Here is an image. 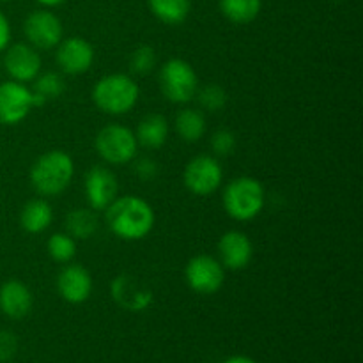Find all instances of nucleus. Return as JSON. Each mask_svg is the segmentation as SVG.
Wrapping results in <instances>:
<instances>
[{"instance_id": "1", "label": "nucleus", "mask_w": 363, "mask_h": 363, "mask_svg": "<svg viewBox=\"0 0 363 363\" xmlns=\"http://www.w3.org/2000/svg\"><path fill=\"white\" fill-rule=\"evenodd\" d=\"M105 211L110 230L124 241L144 240L155 227V209L135 195L117 197Z\"/></svg>"}, {"instance_id": "2", "label": "nucleus", "mask_w": 363, "mask_h": 363, "mask_svg": "<svg viewBox=\"0 0 363 363\" xmlns=\"http://www.w3.org/2000/svg\"><path fill=\"white\" fill-rule=\"evenodd\" d=\"M74 163L67 152L53 149L34 162L30 169V183L38 194L45 197L60 195L71 184Z\"/></svg>"}, {"instance_id": "3", "label": "nucleus", "mask_w": 363, "mask_h": 363, "mask_svg": "<svg viewBox=\"0 0 363 363\" xmlns=\"http://www.w3.org/2000/svg\"><path fill=\"white\" fill-rule=\"evenodd\" d=\"M140 98L138 84L123 73H112L99 78L92 89V99L101 112L110 116H123L131 112Z\"/></svg>"}, {"instance_id": "4", "label": "nucleus", "mask_w": 363, "mask_h": 363, "mask_svg": "<svg viewBox=\"0 0 363 363\" xmlns=\"http://www.w3.org/2000/svg\"><path fill=\"white\" fill-rule=\"evenodd\" d=\"M264 186L255 177L241 176L230 181L223 190V208L238 222L254 220L264 208Z\"/></svg>"}, {"instance_id": "5", "label": "nucleus", "mask_w": 363, "mask_h": 363, "mask_svg": "<svg viewBox=\"0 0 363 363\" xmlns=\"http://www.w3.org/2000/svg\"><path fill=\"white\" fill-rule=\"evenodd\" d=\"M160 89L172 103H188L197 96L199 77L183 59H170L160 69Z\"/></svg>"}, {"instance_id": "6", "label": "nucleus", "mask_w": 363, "mask_h": 363, "mask_svg": "<svg viewBox=\"0 0 363 363\" xmlns=\"http://www.w3.org/2000/svg\"><path fill=\"white\" fill-rule=\"evenodd\" d=\"M137 137L123 124H108L96 137V151L110 165H124L137 156Z\"/></svg>"}, {"instance_id": "7", "label": "nucleus", "mask_w": 363, "mask_h": 363, "mask_svg": "<svg viewBox=\"0 0 363 363\" xmlns=\"http://www.w3.org/2000/svg\"><path fill=\"white\" fill-rule=\"evenodd\" d=\"M183 179L191 194L206 197V195L215 194L220 188L223 181V170L218 160L208 155H201L188 162Z\"/></svg>"}, {"instance_id": "8", "label": "nucleus", "mask_w": 363, "mask_h": 363, "mask_svg": "<svg viewBox=\"0 0 363 363\" xmlns=\"http://www.w3.org/2000/svg\"><path fill=\"white\" fill-rule=\"evenodd\" d=\"M184 277L191 291L199 294H215L222 289L225 269L218 259L211 255H197L190 259L184 269Z\"/></svg>"}, {"instance_id": "9", "label": "nucleus", "mask_w": 363, "mask_h": 363, "mask_svg": "<svg viewBox=\"0 0 363 363\" xmlns=\"http://www.w3.org/2000/svg\"><path fill=\"white\" fill-rule=\"evenodd\" d=\"M34 108V94L30 89L20 82L0 84V124L14 126L27 119Z\"/></svg>"}, {"instance_id": "10", "label": "nucleus", "mask_w": 363, "mask_h": 363, "mask_svg": "<svg viewBox=\"0 0 363 363\" xmlns=\"http://www.w3.org/2000/svg\"><path fill=\"white\" fill-rule=\"evenodd\" d=\"M25 35L34 48L52 50L62 41V21L52 11L39 9L27 16L23 23Z\"/></svg>"}, {"instance_id": "11", "label": "nucleus", "mask_w": 363, "mask_h": 363, "mask_svg": "<svg viewBox=\"0 0 363 363\" xmlns=\"http://www.w3.org/2000/svg\"><path fill=\"white\" fill-rule=\"evenodd\" d=\"M94 48L84 38H67L57 45L55 59L66 74H84L94 62Z\"/></svg>"}, {"instance_id": "12", "label": "nucleus", "mask_w": 363, "mask_h": 363, "mask_svg": "<svg viewBox=\"0 0 363 363\" xmlns=\"http://www.w3.org/2000/svg\"><path fill=\"white\" fill-rule=\"evenodd\" d=\"M117 177L106 167L94 165L85 176V195L89 208L94 211H105L117 199Z\"/></svg>"}, {"instance_id": "13", "label": "nucleus", "mask_w": 363, "mask_h": 363, "mask_svg": "<svg viewBox=\"0 0 363 363\" xmlns=\"http://www.w3.org/2000/svg\"><path fill=\"white\" fill-rule=\"evenodd\" d=\"M4 67L14 82H34L41 71V57L32 45L16 43L6 52Z\"/></svg>"}, {"instance_id": "14", "label": "nucleus", "mask_w": 363, "mask_h": 363, "mask_svg": "<svg viewBox=\"0 0 363 363\" xmlns=\"http://www.w3.org/2000/svg\"><path fill=\"white\" fill-rule=\"evenodd\" d=\"M220 262L227 269H245L254 255V245L250 238L241 230H229L218 241Z\"/></svg>"}, {"instance_id": "15", "label": "nucleus", "mask_w": 363, "mask_h": 363, "mask_svg": "<svg viewBox=\"0 0 363 363\" xmlns=\"http://www.w3.org/2000/svg\"><path fill=\"white\" fill-rule=\"evenodd\" d=\"M57 291L67 303H84L92 293V277L84 266L69 264L57 277Z\"/></svg>"}, {"instance_id": "16", "label": "nucleus", "mask_w": 363, "mask_h": 363, "mask_svg": "<svg viewBox=\"0 0 363 363\" xmlns=\"http://www.w3.org/2000/svg\"><path fill=\"white\" fill-rule=\"evenodd\" d=\"M113 300L126 311L140 312L152 303V293L142 286L135 277L121 275L112 284Z\"/></svg>"}, {"instance_id": "17", "label": "nucleus", "mask_w": 363, "mask_h": 363, "mask_svg": "<svg viewBox=\"0 0 363 363\" xmlns=\"http://www.w3.org/2000/svg\"><path fill=\"white\" fill-rule=\"evenodd\" d=\"M32 293L20 280H7L0 287V311L11 319H21L30 312Z\"/></svg>"}, {"instance_id": "18", "label": "nucleus", "mask_w": 363, "mask_h": 363, "mask_svg": "<svg viewBox=\"0 0 363 363\" xmlns=\"http://www.w3.org/2000/svg\"><path fill=\"white\" fill-rule=\"evenodd\" d=\"M137 142L147 149L162 147L169 137V123L160 113H149L137 128Z\"/></svg>"}, {"instance_id": "19", "label": "nucleus", "mask_w": 363, "mask_h": 363, "mask_svg": "<svg viewBox=\"0 0 363 363\" xmlns=\"http://www.w3.org/2000/svg\"><path fill=\"white\" fill-rule=\"evenodd\" d=\"M53 220L52 206L43 199H34L23 206L20 215V223L27 233L39 234L50 227Z\"/></svg>"}, {"instance_id": "20", "label": "nucleus", "mask_w": 363, "mask_h": 363, "mask_svg": "<svg viewBox=\"0 0 363 363\" xmlns=\"http://www.w3.org/2000/svg\"><path fill=\"white\" fill-rule=\"evenodd\" d=\"M99 220L94 209L78 208L67 213L66 229L67 234L74 240H89L98 230Z\"/></svg>"}, {"instance_id": "21", "label": "nucleus", "mask_w": 363, "mask_h": 363, "mask_svg": "<svg viewBox=\"0 0 363 363\" xmlns=\"http://www.w3.org/2000/svg\"><path fill=\"white\" fill-rule=\"evenodd\" d=\"M151 13L167 25H179L188 18L190 0H147Z\"/></svg>"}, {"instance_id": "22", "label": "nucleus", "mask_w": 363, "mask_h": 363, "mask_svg": "<svg viewBox=\"0 0 363 363\" xmlns=\"http://www.w3.org/2000/svg\"><path fill=\"white\" fill-rule=\"evenodd\" d=\"M261 0H220V11L229 21L236 25H247L261 13Z\"/></svg>"}, {"instance_id": "23", "label": "nucleus", "mask_w": 363, "mask_h": 363, "mask_svg": "<svg viewBox=\"0 0 363 363\" xmlns=\"http://www.w3.org/2000/svg\"><path fill=\"white\" fill-rule=\"evenodd\" d=\"M176 131L184 142H199L206 133V119L199 110L184 108L176 117Z\"/></svg>"}, {"instance_id": "24", "label": "nucleus", "mask_w": 363, "mask_h": 363, "mask_svg": "<svg viewBox=\"0 0 363 363\" xmlns=\"http://www.w3.org/2000/svg\"><path fill=\"white\" fill-rule=\"evenodd\" d=\"M46 248H48V254L53 261L57 262H69L71 259L77 254V241L74 238H71L69 234L66 233H55L52 234V238L46 243Z\"/></svg>"}, {"instance_id": "25", "label": "nucleus", "mask_w": 363, "mask_h": 363, "mask_svg": "<svg viewBox=\"0 0 363 363\" xmlns=\"http://www.w3.org/2000/svg\"><path fill=\"white\" fill-rule=\"evenodd\" d=\"M64 89H66V84H64L60 74L45 73L34 80V91L32 92L41 96L45 101H48V99L59 98V96L64 92Z\"/></svg>"}, {"instance_id": "26", "label": "nucleus", "mask_w": 363, "mask_h": 363, "mask_svg": "<svg viewBox=\"0 0 363 363\" xmlns=\"http://www.w3.org/2000/svg\"><path fill=\"white\" fill-rule=\"evenodd\" d=\"M156 66V52L152 46L142 45L131 53L130 67L137 74H147L155 69Z\"/></svg>"}, {"instance_id": "27", "label": "nucleus", "mask_w": 363, "mask_h": 363, "mask_svg": "<svg viewBox=\"0 0 363 363\" xmlns=\"http://www.w3.org/2000/svg\"><path fill=\"white\" fill-rule=\"evenodd\" d=\"M199 103L204 110L208 112H218L225 106L227 103V92L223 91L220 85H208V87L202 89L201 92H197Z\"/></svg>"}, {"instance_id": "28", "label": "nucleus", "mask_w": 363, "mask_h": 363, "mask_svg": "<svg viewBox=\"0 0 363 363\" xmlns=\"http://www.w3.org/2000/svg\"><path fill=\"white\" fill-rule=\"evenodd\" d=\"M211 147L218 156H229L236 149V137L229 130L216 131L211 138Z\"/></svg>"}, {"instance_id": "29", "label": "nucleus", "mask_w": 363, "mask_h": 363, "mask_svg": "<svg viewBox=\"0 0 363 363\" xmlns=\"http://www.w3.org/2000/svg\"><path fill=\"white\" fill-rule=\"evenodd\" d=\"M16 337L9 332H0V362H9L16 354Z\"/></svg>"}, {"instance_id": "30", "label": "nucleus", "mask_w": 363, "mask_h": 363, "mask_svg": "<svg viewBox=\"0 0 363 363\" xmlns=\"http://www.w3.org/2000/svg\"><path fill=\"white\" fill-rule=\"evenodd\" d=\"M135 174H137L142 181H151L155 179L156 174H158V165H156L155 160L140 158L135 163Z\"/></svg>"}, {"instance_id": "31", "label": "nucleus", "mask_w": 363, "mask_h": 363, "mask_svg": "<svg viewBox=\"0 0 363 363\" xmlns=\"http://www.w3.org/2000/svg\"><path fill=\"white\" fill-rule=\"evenodd\" d=\"M9 39H11V25L7 21L6 14L0 11V52L7 48L9 45Z\"/></svg>"}, {"instance_id": "32", "label": "nucleus", "mask_w": 363, "mask_h": 363, "mask_svg": "<svg viewBox=\"0 0 363 363\" xmlns=\"http://www.w3.org/2000/svg\"><path fill=\"white\" fill-rule=\"evenodd\" d=\"M223 363H255L254 360H252V358H248V357H241V354H238V357H230V358H227L225 362Z\"/></svg>"}, {"instance_id": "33", "label": "nucleus", "mask_w": 363, "mask_h": 363, "mask_svg": "<svg viewBox=\"0 0 363 363\" xmlns=\"http://www.w3.org/2000/svg\"><path fill=\"white\" fill-rule=\"evenodd\" d=\"M41 6H46V7H53V6H59V4H62L64 0H38Z\"/></svg>"}, {"instance_id": "34", "label": "nucleus", "mask_w": 363, "mask_h": 363, "mask_svg": "<svg viewBox=\"0 0 363 363\" xmlns=\"http://www.w3.org/2000/svg\"><path fill=\"white\" fill-rule=\"evenodd\" d=\"M0 2H9V0H0Z\"/></svg>"}]
</instances>
